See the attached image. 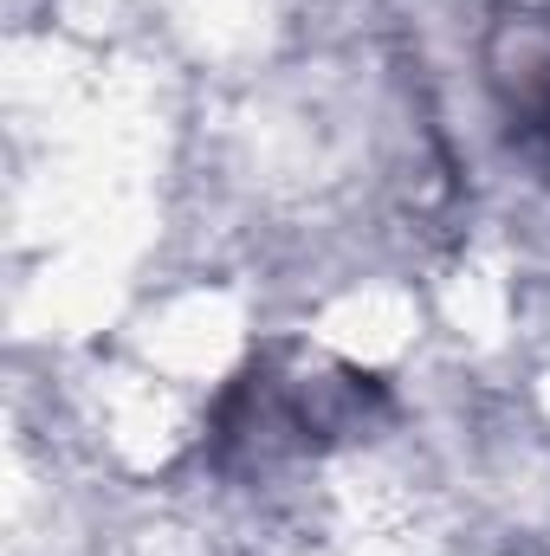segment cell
Segmentation results:
<instances>
[]
</instances>
